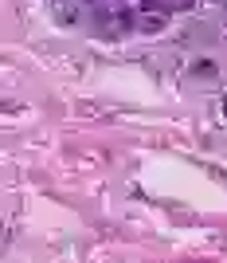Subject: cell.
Listing matches in <instances>:
<instances>
[{"label":"cell","mask_w":227,"mask_h":263,"mask_svg":"<svg viewBox=\"0 0 227 263\" xmlns=\"http://www.w3.org/2000/svg\"><path fill=\"white\" fill-rule=\"evenodd\" d=\"M141 28H145V32H161L164 20H161V16H145V20H141Z\"/></svg>","instance_id":"1"},{"label":"cell","mask_w":227,"mask_h":263,"mask_svg":"<svg viewBox=\"0 0 227 263\" xmlns=\"http://www.w3.org/2000/svg\"><path fill=\"white\" fill-rule=\"evenodd\" d=\"M223 114H227V99H223Z\"/></svg>","instance_id":"2"}]
</instances>
